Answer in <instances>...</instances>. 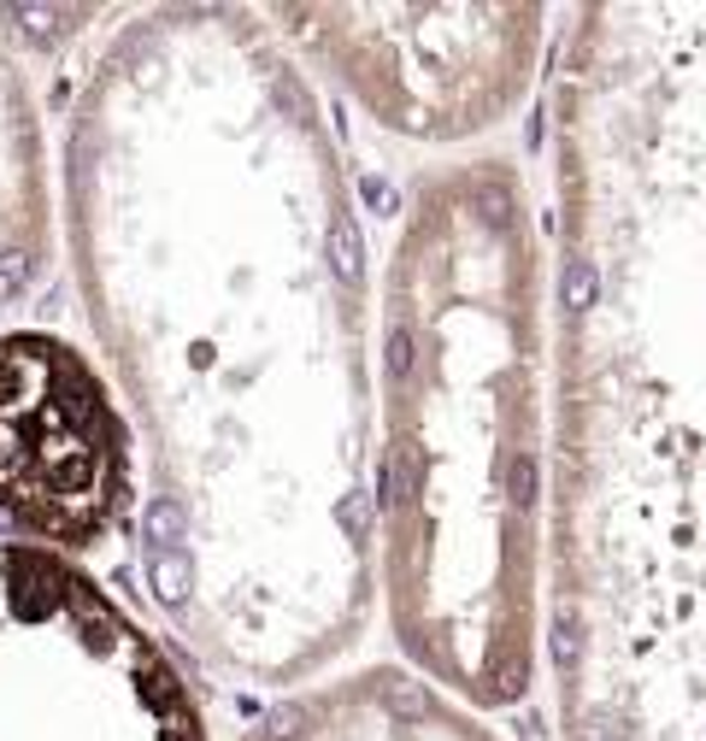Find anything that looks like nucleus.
<instances>
[{
    "mask_svg": "<svg viewBox=\"0 0 706 741\" xmlns=\"http://www.w3.org/2000/svg\"><path fill=\"white\" fill-rule=\"evenodd\" d=\"M95 388L60 347H0V506L36 530H89L112 501Z\"/></svg>",
    "mask_w": 706,
    "mask_h": 741,
    "instance_id": "nucleus-1",
    "label": "nucleus"
},
{
    "mask_svg": "<svg viewBox=\"0 0 706 741\" xmlns=\"http://www.w3.org/2000/svg\"><path fill=\"white\" fill-rule=\"evenodd\" d=\"M148 577H153V594H160L165 606H183L189 601V583H195V565H189L183 547H153Z\"/></svg>",
    "mask_w": 706,
    "mask_h": 741,
    "instance_id": "nucleus-2",
    "label": "nucleus"
},
{
    "mask_svg": "<svg viewBox=\"0 0 706 741\" xmlns=\"http://www.w3.org/2000/svg\"><path fill=\"white\" fill-rule=\"evenodd\" d=\"M330 265H336L342 283H359V271H366V247H359L354 218H336V224H330Z\"/></svg>",
    "mask_w": 706,
    "mask_h": 741,
    "instance_id": "nucleus-3",
    "label": "nucleus"
},
{
    "mask_svg": "<svg viewBox=\"0 0 706 741\" xmlns=\"http://www.w3.org/2000/svg\"><path fill=\"white\" fill-rule=\"evenodd\" d=\"M141 524H148V542H153V547H177V542H183V530H189V518H183V506H177V501H153Z\"/></svg>",
    "mask_w": 706,
    "mask_h": 741,
    "instance_id": "nucleus-4",
    "label": "nucleus"
},
{
    "mask_svg": "<svg viewBox=\"0 0 706 741\" xmlns=\"http://www.w3.org/2000/svg\"><path fill=\"white\" fill-rule=\"evenodd\" d=\"M36 277V259L24 254V247H0V300H12V295H24Z\"/></svg>",
    "mask_w": 706,
    "mask_h": 741,
    "instance_id": "nucleus-5",
    "label": "nucleus"
},
{
    "mask_svg": "<svg viewBox=\"0 0 706 741\" xmlns=\"http://www.w3.org/2000/svg\"><path fill=\"white\" fill-rule=\"evenodd\" d=\"M12 18L24 24L30 41H60L65 36V12H53V7H12Z\"/></svg>",
    "mask_w": 706,
    "mask_h": 741,
    "instance_id": "nucleus-6",
    "label": "nucleus"
},
{
    "mask_svg": "<svg viewBox=\"0 0 706 741\" xmlns=\"http://www.w3.org/2000/svg\"><path fill=\"white\" fill-rule=\"evenodd\" d=\"M554 659L566 665V671L583 659V623H578V613H559L554 618Z\"/></svg>",
    "mask_w": 706,
    "mask_h": 741,
    "instance_id": "nucleus-7",
    "label": "nucleus"
},
{
    "mask_svg": "<svg viewBox=\"0 0 706 741\" xmlns=\"http://www.w3.org/2000/svg\"><path fill=\"white\" fill-rule=\"evenodd\" d=\"M377 506H383V512L407 506V454H400V447L383 459V494H377Z\"/></svg>",
    "mask_w": 706,
    "mask_h": 741,
    "instance_id": "nucleus-8",
    "label": "nucleus"
},
{
    "mask_svg": "<svg viewBox=\"0 0 706 741\" xmlns=\"http://www.w3.org/2000/svg\"><path fill=\"white\" fill-rule=\"evenodd\" d=\"M566 307H571V312H589V307H595V265H589V259L566 265Z\"/></svg>",
    "mask_w": 706,
    "mask_h": 741,
    "instance_id": "nucleus-9",
    "label": "nucleus"
},
{
    "mask_svg": "<svg viewBox=\"0 0 706 741\" xmlns=\"http://www.w3.org/2000/svg\"><path fill=\"white\" fill-rule=\"evenodd\" d=\"M388 376H400V383L412 376V330L407 324L388 330Z\"/></svg>",
    "mask_w": 706,
    "mask_h": 741,
    "instance_id": "nucleus-10",
    "label": "nucleus"
},
{
    "mask_svg": "<svg viewBox=\"0 0 706 741\" xmlns=\"http://www.w3.org/2000/svg\"><path fill=\"white\" fill-rule=\"evenodd\" d=\"M359 195H366V207H377V212H395L400 207L395 183H383V177H359Z\"/></svg>",
    "mask_w": 706,
    "mask_h": 741,
    "instance_id": "nucleus-11",
    "label": "nucleus"
},
{
    "mask_svg": "<svg viewBox=\"0 0 706 741\" xmlns=\"http://www.w3.org/2000/svg\"><path fill=\"white\" fill-rule=\"evenodd\" d=\"M512 501L518 506H536V459H518L512 465Z\"/></svg>",
    "mask_w": 706,
    "mask_h": 741,
    "instance_id": "nucleus-12",
    "label": "nucleus"
},
{
    "mask_svg": "<svg viewBox=\"0 0 706 741\" xmlns=\"http://www.w3.org/2000/svg\"><path fill=\"white\" fill-rule=\"evenodd\" d=\"M342 524H348L354 535L371 530V494H348V501H342Z\"/></svg>",
    "mask_w": 706,
    "mask_h": 741,
    "instance_id": "nucleus-13",
    "label": "nucleus"
},
{
    "mask_svg": "<svg viewBox=\"0 0 706 741\" xmlns=\"http://www.w3.org/2000/svg\"><path fill=\"white\" fill-rule=\"evenodd\" d=\"M265 736H271V741H295V736H300V706L271 712V718H265Z\"/></svg>",
    "mask_w": 706,
    "mask_h": 741,
    "instance_id": "nucleus-14",
    "label": "nucleus"
},
{
    "mask_svg": "<svg viewBox=\"0 0 706 741\" xmlns=\"http://www.w3.org/2000/svg\"><path fill=\"white\" fill-rule=\"evenodd\" d=\"M478 207H483L488 224H507V218H512V200L500 195V188H483V195H478Z\"/></svg>",
    "mask_w": 706,
    "mask_h": 741,
    "instance_id": "nucleus-15",
    "label": "nucleus"
},
{
    "mask_svg": "<svg viewBox=\"0 0 706 741\" xmlns=\"http://www.w3.org/2000/svg\"><path fill=\"white\" fill-rule=\"evenodd\" d=\"M495 689H500V694L524 689V659H518V665H500V671H495Z\"/></svg>",
    "mask_w": 706,
    "mask_h": 741,
    "instance_id": "nucleus-16",
    "label": "nucleus"
},
{
    "mask_svg": "<svg viewBox=\"0 0 706 741\" xmlns=\"http://www.w3.org/2000/svg\"><path fill=\"white\" fill-rule=\"evenodd\" d=\"M165 741H200V736H195V724H189V718H183V706H177V712H171V736H165Z\"/></svg>",
    "mask_w": 706,
    "mask_h": 741,
    "instance_id": "nucleus-17",
    "label": "nucleus"
},
{
    "mask_svg": "<svg viewBox=\"0 0 706 741\" xmlns=\"http://www.w3.org/2000/svg\"><path fill=\"white\" fill-rule=\"evenodd\" d=\"M395 706L400 712H424V694H418V689H395Z\"/></svg>",
    "mask_w": 706,
    "mask_h": 741,
    "instance_id": "nucleus-18",
    "label": "nucleus"
}]
</instances>
